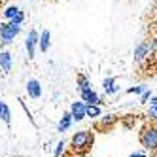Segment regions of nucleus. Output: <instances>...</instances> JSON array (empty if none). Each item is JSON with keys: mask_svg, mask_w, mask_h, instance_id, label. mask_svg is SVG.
<instances>
[{"mask_svg": "<svg viewBox=\"0 0 157 157\" xmlns=\"http://www.w3.org/2000/svg\"><path fill=\"white\" fill-rule=\"evenodd\" d=\"M70 116H72V121H76V123H80V121H83L87 117L85 116V104L82 102V100L72 102V106H70Z\"/></svg>", "mask_w": 157, "mask_h": 157, "instance_id": "6", "label": "nucleus"}, {"mask_svg": "<svg viewBox=\"0 0 157 157\" xmlns=\"http://www.w3.org/2000/svg\"><path fill=\"white\" fill-rule=\"evenodd\" d=\"M76 87H78V91H80V93L93 89V87H91V80H89L85 74H78V76H76Z\"/></svg>", "mask_w": 157, "mask_h": 157, "instance_id": "13", "label": "nucleus"}, {"mask_svg": "<svg viewBox=\"0 0 157 157\" xmlns=\"http://www.w3.org/2000/svg\"><path fill=\"white\" fill-rule=\"evenodd\" d=\"M19 12H21V8H19V6H8V8L4 10V17H6L8 21H12Z\"/></svg>", "mask_w": 157, "mask_h": 157, "instance_id": "16", "label": "nucleus"}, {"mask_svg": "<svg viewBox=\"0 0 157 157\" xmlns=\"http://www.w3.org/2000/svg\"><path fill=\"white\" fill-rule=\"evenodd\" d=\"M129 157H148V155H146L144 151H132V153H131Z\"/></svg>", "mask_w": 157, "mask_h": 157, "instance_id": "22", "label": "nucleus"}, {"mask_svg": "<svg viewBox=\"0 0 157 157\" xmlns=\"http://www.w3.org/2000/svg\"><path fill=\"white\" fill-rule=\"evenodd\" d=\"M64 148H66V142H64V140L57 142V144H55V150H53V155H55V157H61V155L64 153Z\"/></svg>", "mask_w": 157, "mask_h": 157, "instance_id": "18", "label": "nucleus"}, {"mask_svg": "<svg viewBox=\"0 0 157 157\" xmlns=\"http://www.w3.org/2000/svg\"><path fill=\"white\" fill-rule=\"evenodd\" d=\"M148 116L151 121H157V97H151V106L148 110Z\"/></svg>", "mask_w": 157, "mask_h": 157, "instance_id": "17", "label": "nucleus"}, {"mask_svg": "<svg viewBox=\"0 0 157 157\" xmlns=\"http://www.w3.org/2000/svg\"><path fill=\"white\" fill-rule=\"evenodd\" d=\"M80 95H82V102H83L85 106H93V104L100 106V104L104 102V100L98 97V93L95 91V89H89V91H83V93H80Z\"/></svg>", "mask_w": 157, "mask_h": 157, "instance_id": "7", "label": "nucleus"}, {"mask_svg": "<svg viewBox=\"0 0 157 157\" xmlns=\"http://www.w3.org/2000/svg\"><path fill=\"white\" fill-rule=\"evenodd\" d=\"M93 142H95V132L91 129L78 131L76 134H72V138H70V148L78 155H85L89 150L93 148Z\"/></svg>", "mask_w": 157, "mask_h": 157, "instance_id": "1", "label": "nucleus"}, {"mask_svg": "<svg viewBox=\"0 0 157 157\" xmlns=\"http://www.w3.org/2000/svg\"><path fill=\"white\" fill-rule=\"evenodd\" d=\"M138 140L142 144L144 150L148 151H157V125L155 123H146L142 125L140 132H138Z\"/></svg>", "mask_w": 157, "mask_h": 157, "instance_id": "2", "label": "nucleus"}, {"mask_svg": "<svg viewBox=\"0 0 157 157\" xmlns=\"http://www.w3.org/2000/svg\"><path fill=\"white\" fill-rule=\"evenodd\" d=\"M0 119H2L6 125L12 123V110H10V106L4 102V100H0Z\"/></svg>", "mask_w": 157, "mask_h": 157, "instance_id": "14", "label": "nucleus"}, {"mask_svg": "<svg viewBox=\"0 0 157 157\" xmlns=\"http://www.w3.org/2000/svg\"><path fill=\"white\" fill-rule=\"evenodd\" d=\"M102 89H104V93L106 95H116L119 91V85H116V78H104L102 80Z\"/></svg>", "mask_w": 157, "mask_h": 157, "instance_id": "12", "label": "nucleus"}, {"mask_svg": "<svg viewBox=\"0 0 157 157\" xmlns=\"http://www.w3.org/2000/svg\"><path fill=\"white\" fill-rule=\"evenodd\" d=\"M151 55V42L150 40H146V42H140L136 49H134V61L136 63H142L146 57H150Z\"/></svg>", "mask_w": 157, "mask_h": 157, "instance_id": "4", "label": "nucleus"}, {"mask_svg": "<svg viewBox=\"0 0 157 157\" xmlns=\"http://www.w3.org/2000/svg\"><path fill=\"white\" fill-rule=\"evenodd\" d=\"M150 98H151V91H150V89H146V91L140 95V102H142V104H146Z\"/></svg>", "mask_w": 157, "mask_h": 157, "instance_id": "21", "label": "nucleus"}, {"mask_svg": "<svg viewBox=\"0 0 157 157\" xmlns=\"http://www.w3.org/2000/svg\"><path fill=\"white\" fill-rule=\"evenodd\" d=\"M12 64H13V59H12V53L10 51H0V70L4 74H8L12 70Z\"/></svg>", "mask_w": 157, "mask_h": 157, "instance_id": "9", "label": "nucleus"}, {"mask_svg": "<svg viewBox=\"0 0 157 157\" xmlns=\"http://www.w3.org/2000/svg\"><path fill=\"white\" fill-rule=\"evenodd\" d=\"M144 91H146V87H144V85H136V87L127 89V93H129V95H142Z\"/></svg>", "mask_w": 157, "mask_h": 157, "instance_id": "20", "label": "nucleus"}, {"mask_svg": "<svg viewBox=\"0 0 157 157\" xmlns=\"http://www.w3.org/2000/svg\"><path fill=\"white\" fill-rule=\"evenodd\" d=\"M21 32V27L17 25H12V23H0V42L4 44V46H10L15 36Z\"/></svg>", "mask_w": 157, "mask_h": 157, "instance_id": "3", "label": "nucleus"}, {"mask_svg": "<svg viewBox=\"0 0 157 157\" xmlns=\"http://www.w3.org/2000/svg\"><path fill=\"white\" fill-rule=\"evenodd\" d=\"M72 116H70V112H64V114L61 116V119H59V123H57V131L59 132H66L70 127H72Z\"/></svg>", "mask_w": 157, "mask_h": 157, "instance_id": "11", "label": "nucleus"}, {"mask_svg": "<svg viewBox=\"0 0 157 157\" xmlns=\"http://www.w3.org/2000/svg\"><path fill=\"white\" fill-rule=\"evenodd\" d=\"M38 38L40 34L36 30H30L27 34V40H25V48H27V55L29 59H34V51H36V46H38Z\"/></svg>", "mask_w": 157, "mask_h": 157, "instance_id": "5", "label": "nucleus"}, {"mask_svg": "<svg viewBox=\"0 0 157 157\" xmlns=\"http://www.w3.org/2000/svg\"><path fill=\"white\" fill-rule=\"evenodd\" d=\"M49 46H51V32L46 29V30H42V32H40V38H38V48H40V51H42V53H48Z\"/></svg>", "mask_w": 157, "mask_h": 157, "instance_id": "10", "label": "nucleus"}, {"mask_svg": "<svg viewBox=\"0 0 157 157\" xmlns=\"http://www.w3.org/2000/svg\"><path fill=\"white\" fill-rule=\"evenodd\" d=\"M100 114H102V110H100V106L93 104V106H85V116L91 117V119H98Z\"/></svg>", "mask_w": 157, "mask_h": 157, "instance_id": "15", "label": "nucleus"}, {"mask_svg": "<svg viewBox=\"0 0 157 157\" xmlns=\"http://www.w3.org/2000/svg\"><path fill=\"white\" fill-rule=\"evenodd\" d=\"M27 95L30 98H40L42 97V85L38 80H29L27 82Z\"/></svg>", "mask_w": 157, "mask_h": 157, "instance_id": "8", "label": "nucleus"}, {"mask_svg": "<svg viewBox=\"0 0 157 157\" xmlns=\"http://www.w3.org/2000/svg\"><path fill=\"white\" fill-rule=\"evenodd\" d=\"M23 21H25V13H23V10H21V12L12 19V21H8V23H12V25H17V27H21L23 25Z\"/></svg>", "mask_w": 157, "mask_h": 157, "instance_id": "19", "label": "nucleus"}]
</instances>
